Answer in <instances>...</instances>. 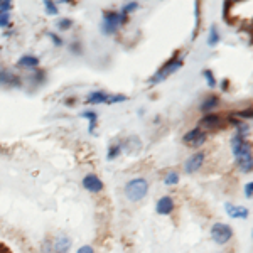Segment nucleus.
<instances>
[{
    "instance_id": "obj_36",
    "label": "nucleus",
    "mask_w": 253,
    "mask_h": 253,
    "mask_svg": "<svg viewBox=\"0 0 253 253\" xmlns=\"http://www.w3.org/2000/svg\"><path fill=\"white\" fill-rule=\"evenodd\" d=\"M69 49H71V51H75V52H80V49H81V44H80V42H75V44H73V46L69 47Z\"/></svg>"
},
{
    "instance_id": "obj_10",
    "label": "nucleus",
    "mask_w": 253,
    "mask_h": 253,
    "mask_svg": "<svg viewBox=\"0 0 253 253\" xmlns=\"http://www.w3.org/2000/svg\"><path fill=\"white\" fill-rule=\"evenodd\" d=\"M71 248V238L64 233H59L52 242V253H68Z\"/></svg>"
},
{
    "instance_id": "obj_38",
    "label": "nucleus",
    "mask_w": 253,
    "mask_h": 253,
    "mask_svg": "<svg viewBox=\"0 0 253 253\" xmlns=\"http://www.w3.org/2000/svg\"><path fill=\"white\" fill-rule=\"evenodd\" d=\"M75 103V98H71V100H66V105H73Z\"/></svg>"
},
{
    "instance_id": "obj_15",
    "label": "nucleus",
    "mask_w": 253,
    "mask_h": 253,
    "mask_svg": "<svg viewBox=\"0 0 253 253\" xmlns=\"http://www.w3.org/2000/svg\"><path fill=\"white\" fill-rule=\"evenodd\" d=\"M108 93L105 91H91L89 95L86 96V103L89 105H100V103H107L108 100Z\"/></svg>"
},
{
    "instance_id": "obj_21",
    "label": "nucleus",
    "mask_w": 253,
    "mask_h": 253,
    "mask_svg": "<svg viewBox=\"0 0 253 253\" xmlns=\"http://www.w3.org/2000/svg\"><path fill=\"white\" fill-rule=\"evenodd\" d=\"M120 152H122V144H115V145H112L108 149V154H107V159L108 161H113V159H117L118 156H120Z\"/></svg>"
},
{
    "instance_id": "obj_25",
    "label": "nucleus",
    "mask_w": 253,
    "mask_h": 253,
    "mask_svg": "<svg viewBox=\"0 0 253 253\" xmlns=\"http://www.w3.org/2000/svg\"><path fill=\"white\" fill-rule=\"evenodd\" d=\"M44 81H46V71H42V69H38L34 75V78H32V83L36 84H42Z\"/></svg>"
},
{
    "instance_id": "obj_1",
    "label": "nucleus",
    "mask_w": 253,
    "mask_h": 253,
    "mask_svg": "<svg viewBox=\"0 0 253 253\" xmlns=\"http://www.w3.org/2000/svg\"><path fill=\"white\" fill-rule=\"evenodd\" d=\"M147 193H149V182L144 177H135L125 184V196L132 203L142 201L147 196Z\"/></svg>"
},
{
    "instance_id": "obj_20",
    "label": "nucleus",
    "mask_w": 253,
    "mask_h": 253,
    "mask_svg": "<svg viewBox=\"0 0 253 253\" xmlns=\"http://www.w3.org/2000/svg\"><path fill=\"white\" fill-rule=\"evenodd\" d=\"M218 42H219V32L216 29V26H211L210 36H208V44H210V46H216Z\"/></svg>"
},
{
    "instance_id": "obj_14",
    "label": "nucleus",
    "mask_w": 253,
    "mask_h": 253,
    "mask_svg": "<svg viewBox=\"0 0 253 253\" xmlns=\"http://www.w3.org/2000/svg\"><path fill=\"white\" fill-rule=\"evenodd\" d=\"M0 84H10V86H20V78L7 69H0Z\"/></svg>"
},
{
    "instance_id": "obj_29",
    "label": "nucleus",
    "mask_w": 253,
    "mask_h": 253,
    "mask_svg": "<svg viewBox=\"0 0 253 253\" xmlns=\"http://www.w3.org/2000/svg\"><path fill=\"white\" fill-rule=\"evenodd\" d=\"M137 9H138V2H128V3H125V5H124V9H122V14L128 15L130 12H133V10H137Z\"/></svg>"
},
{
    "instance_id": "obj_22",
    "label": "nucleus",
    "mask_w": 253,
    "mask_h": 253,
    "mask_svg": "<svg viewBox=\"0 0 253 253\" xmlns=\"http://www.w3.org/2000/svg\"><path fill=\"white\" fill-rule=\"evenodd\" d=\"M44 9L49 15H58V5L52 0H44Z\"/></svg>"
},
{
    "instance_id": "obj_39",
    "label": "nucleus",
    "mask_w": 253,
    "mask_h": 253,
    "mask_svg": "<svg viewBox=\"0 0 253 253\" xmlns=\"http://www.w3.org/2000/svg\"><path fill=\"white\" fill-rule=\"evenodd\" d=\"M3 252V248H2V245H0V253H2Z\"/></svg>"
},
{
    "instance_id": "obj_19",
    "label": "nucleus",
    "mask_w": 253,
    "mask_h": 253,
    "mask_svg": "<svg viewBox=\"0 0 253 253\" xmlns=\"http://www.w3.org/2000/svg\"><path fill=\"white\" fill-rule=\"evenodd\" d=\"M179 182V174L175 170H169L164 175V184L166 186H175Z\"/></svg>"
},
{
    "instance_id": "obj_9",
    "label": "nucleus",
    "mask_w": 253,
    "mask_h": 253,
    "mask_svg": "<svg viewBox=\"0 0 253 253\" xmlns=\"http://www.w3.org/2000/svg\"><path fill=\"white\" fill-rule=\"evenodd\" d=\"M174 208H175L174 199L170 198V196H162V198L157 201V205H156V211H157V214L169 216V214H172Z\"/></svg>"
},
{
    "instance_id": "obj_34",
    "label": "nucleus",
    "mask_w": 253,
    "mask_h": 253,
    "mask_svg": "<svg viewBox=\"0 0 253 253\" xmlns=\"http://www.w3.org/2000/svg\"><path fill=\"white\" fill-rule=\"evenodd\" d=\"M47 36H49V38H51L52 41H54V44H56V46H63V39H61L59 36H56L54 32H49Z\"/></svg>"
},
{
    "instance_id": "obj_27",
    "label": "nucleus",
    "mask_w": 253,
    "mask_h": 253,
    "mask_svg": "<svg viewBox=\"0 0 253 253\" xmlns=\"http://www.w3.org/2000/svg\"><path fill=\"white\" fill-rule=\"evenodd\" d=\"M71 26H73L71 19H59L58 20V29L59 31H68V29H71Z\"/></svg>"
},
{
    "instance_id": "obj_7",
    "label": "nucleus",
    "mask_w": 253,
    "mask_h": 253,
    "mask_svg": "<svg viewBox=\"0 0 253 253\" xmlns=\"http://www.w3.org/2000/svg\"><path fill=\"white\" fill-rule=\"evenodd\" d=\"M205 159H206V154H205V152H196V154H193V156H191V157L186 161L184 170H186L187 174L198 172V170L203 167V164H205Z\"/></svg>"
},
{
    "instance_id": "obj_28",
    "label": "nucleus",
    "mask_w": 253,
    "mask_h": 253,
    "mask_svg": "<svg viewBox=\"0 0 253 253\" xmlns=\"http://www.w3.org/2000/svg\"><path fill=\"white\" fill-rule=\"evenodd\" d=\"M236 133H240L242 137H247V133H250V125L247 122H242V124L236 126Z\"/></svg>"
},
{
    "instance_id": "obj_12",
    "label": "nucleus",
    "mask_w": 253,
    "mask_h": 253,
    "mask_svg": "<svg viewBox=\"0 0 253 253\" xmlns=\"http://www.w3.org/2000/svg\"><path fill=\"white\" fill-rule=\"evenodd\" d=\"M221 125V117L216 115V113H208L199 120V128H206V130H214Z\"/></svg>"
},
{
    "instance_id": "obj_23",
    "label": "nucleus",
    "mask_w": 253,
    "mask_h": 253,
    "mask_svg": "<svg viewBox=\"0 0 253 253\" xmlns=\"http://www.w3.org/2000/svg\"><path fill=\"white\" fill-rule=\"evenodd\" d=\"M203 76L206 78L208 86H210V88L216 86V80H214V75H213V71H211V69H205V71H203Z\"/></svg>"
},
{
    "instance_id": "obj_11",
    "label": "nucleus",
    "mask_w": 253,
    "mask_h": 253,
    "mask_svg": "<svg viewBox=\"0 0 253 253\" xmlns=\"http://www.w3.org/2000/svg\"><path fill=\"white\" fill-rule=\"evenodd\" d=\"M224 211L230 218H235V219H247L250 211L247 210L245 206H238V205H231V203H226L224 205Z\"/></svg>"
},
{
    "instance_id": "obj_35",
    "label": "nucleus",
    "mask_w": 253,
    "mask_h": 253,
    "mask_svg": "<svg viewBox=\"0 0 253 253\" xmlns=\"http://www.w3.org/2000/svg\"><path fill=\"white\" fill-rule=\"evenodd\" d=\"M42 252H44V253H52V243L49 242V240H46V242H44V245H42Z\"/></svg>"
},
{
    "instance_id": "obj_3",
    "label": "nucleus",
    "mask_w": 253,
    "mask_h": 253,
    "mask_svg": "<svg viewBox=\"0 0 253 253\" xmlns=\"http://www.w3.org/2000/svg\"><path fill=\"white\" fill-rule=\"evenodd\" d=\"M182 66V59L181 58H172V59H169L167 63L162 66L159 71L156 73V75L152 76V78L149 80V84H159V83H162L166 78H169L170 75H174L177 69H181Z\"/></svg>"
},
{
    "instance_id": "obj_13",
    "label": "nucleus",
    "mask_w": 253,
    "mask_h": 253,
    "mask_svg": "<svg viewBox=\"0 0 253 253\" xmlns=\"http://www.w3.org/2000/svg\"><path fill=\"white\" fill-rule=\"evenodd\" d=\"M218 105H219V96H216V95H208L205 100H203V103H201V107H199V110H201L203 113H211L213 110L218 108Z\"/></svg>"
},
{
    "instance_id": "obj_32",
    "label": "nucleus",
    "mask_w": 253,
    "mask_h": 253,
    "mask_svg": "<svg viewBox=\"0 0 253 253\" xmlns=\"http://www.w3.org/2000/svg\"><path fill=\"white\" fill-rule=\"evenodd\" d=\"M10 7H12L10 0H3V2L0 0V12H9Z\"/></svg>"
},
{
    "instance_id": "obj_5",
    "label": "nucleus",
    "mask_w": 253,
    "mask_h": 253,
    "mask_svg": "<svg viewBox=\"0 0 253 253\" xmlns=\"http://www.w3.org/2000/svg\"><path fill=\"white\" fill-rule=\"evenodd\" d=\"M231 150H233L235 159H243V157H250L252 156V145L250 142L245 137H242L240 133H235L231 138Z\"/></svg>"
},
{
    "instance_id": "obj_33",
    "label": "nucleus",
    "mask_w": 253,
    "mask_h": 253,
    "mask_svg": "<svg viewBox=\"0 0 253 253\" xmlns=\"http://www.w3.org/2000/svg\"><path fill=\"white\" fill-rule=\"evenodd\" d=\"M76 253H95V248H93L91 245H83L81 248H78Z\"/></svg>"
},
{
    "instance_id": "obj_26",
    "label": "nucleus",
    "mask_w": 253,
    "mask_h": 253,
    "mask_svg": "<svg viewBox=\"0 0 253 253\" xmlns=\"http://www.w3.org/2000/svg\"><path fill=\"white\" fill-rule=\"evenodd\" d=\"M252 115H253V113H252V108L240 110V112H235V113H233V117H235V118H238V120H240V118H245V120H250Z\"/></svg>"
},
{
    "instance_id": "obj_37",
    "label": "nucleus",
    "mask_w": 253,
    "mask_h": 253,
    "mask_svg": "<svg viewBox=\"0 0 253 253\" xmlns=\"http://www.w3.org/2000/svg\"><path fill=\"white\" fill-rule=\"evenodd\" d=\"M228 86H230V81H228V80H223V81H221V89H223V91H226Z\"/></svg>"
},
{
    "instance_id": "obj_18",
    "label": "nucleus",
    "mask_w": 253,
    "mask_h": 253,
    "mask_svg": "<svg viewBox=\"0 0 253 253\" xmlns=\"http://www.w3.org/2000/svg\"><path fill=\"white\" fill-rule=\"evenodd\" d=\"M81 117L88 118V122H89V126H88L89 133H95V126H96V122H98L96 112H81Z\"/></svg>"
},
{
    "instance_id": "obj_4",
    "label": "nucleus",
    "mask_w": 253,
    "mask_h": 253,
    "mask_svg": "<svg viewBox=\"0 0 253 253\" xmlns=\"http://www.w3.org/2000/svg\"><path fill=\"white\" fill-rule=\"evenodd\" d=\"M233 238V228L226 223H214L211 226V240L216 245H226Z\"/></svg>"
},
{
    "instance_id": "obj_24",
    "label": "nucleus",
    "mask_w": 253,
    "mask_h": 253,
    "mask_svg": "<svg viewBox=\"0 0 253 253\" xmlns=\"http://www.w3.org/2000/svg\"><path fill=\"white\" fill-rule=\"evenodd\" d=\"M10 24V14L9 12H0V29H5Z\"/></svg>"
},
{
    "instance_id": "obj_6",
    "label": "nucleus",
    "mask_w": 253,
    "mask_h": 253,
    "mask_svg": "<svg viewBox=\"0 0 253 253\" xmlns=\"http://www.w3.org/2000/svg\"><path fill=\"white\" fill-rule=\"evenodd\" d=\"M182 142H184L186 145H191L193 149H198V147H201L206 142V133L198 126V128L189 130V132L182 137Z\"/></svg>"
},
{
    "instance_id": "obj_30",
    "label": "nucleus",
    "mask_w": 253,
    "mask_h": 253,
    "mask_svg": "<svg viewBox=\"0 0 253 253\" xmlns=\"http://www.w3.org/2000/svg\"><path fill=\"white\" fill-rule=\"evenodd\" d=\"M128 98H126L125 95H113V96H108L107 103L113 105V103H122V101H126Z\"/></svg>"
},
{
    "instance_id": "obj_17",
    "label": "nucleus",
    "mask_w": 253,
    "mask_h": 253,
    "mask_svg": "<svg viewBox=\"0 0 253 253\" xmlns=\"http://www.w3.org/2000/svg\"><path fill=\"white\" fill-rule=\"evenodd\" d=\"M236 167H238L243 174H250L253 169V157L250 156V157L238 159V161H236Z\"/></svg>"
},
{
    "instance_id": "obj_31",
    "label": "nucleus",
    "mask_w": 253,
    "mask_h": 253,
    "mask_svg": "<svg viewBox=\"0 0 253 253\" xmlns=\"http://www.w3.org/2000/svg\"><path fill=\"white\" fill-rule=\"evenodd\" d=\"M245 196H247L248 199L253 198V182H247V186H245Z\"/></svg>"
},
{
    "instance_id": "obj_8",
    "label": "nucleus",
    "mask_w": 253,
    "mask_h": 253,
    "mask_svg": "<svg viewBox=\"0 0 253 253\" xmlns=\"http://www.w3.org/2000/svg\"><path fill=\"white\" fill-rule=\"evenodd\" d=\"M83 187L88 191V193L91 194H98L103 191V182H101V179L98 177L95 174H86L83 177Z\"/></svg>"
},
{
    "instance_id": "obj_2",
    "label": "nucleus",
    "mask_w": 253,
    "mask_h": 253,
    "mask_svg": "<svg viewBox=\"0 0 253 253\" xmlns=\"http://www.w3.org/2000/svg\"><path fill=\"white\" fill-rule=\"evenodd\" d=\"M128 17L124 14H118V12H105L103 14V22H101V32L103 34H115L118 31V27L122 24H125Z\"/></svg>"
},
{
    "instance_id": "obj_16",
    "label": "nucleus",
    "mask_w": 253,
    "mask_h": 253,
    "mask_svg": "<svg viewBox=\"0 0 253 253\" xmlns=\"http://www.w3.org/2000/svg\"><path fill=\"white\" fill-rule=\"evenodd\" d=\"M17 66L26 68V69H36L39 66V59L36 58V56L26 54V56H22V58L17 61Z\"/></svg>"
}]
</instances>
